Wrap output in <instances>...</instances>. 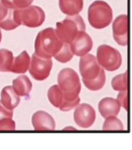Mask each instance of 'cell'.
Segmentation results:
<instances>
[{"instance_id":"6da1fadb","label":"cell","mask_w":132,"mask_h":150,"mask_svg":"<svg viewBox=\"0 0 132 150\" xmlns=\"http://www.w3.org/2000/svg\"><path fill=\"white\" fill-rule=\"evenodd\" d=\"M58 85L63 91L65 101L59 108L61 111L67 112L73 110L80 104L79 97L81 91L80 77L71 68H63L58 75Z\"/></svg>"},{"instance_id":"7a4b0ae2","label":"cell","mask_w":132,"mask_h":150,"mask_svg":"<svg viewBox=\"0 0 132 150\" xmlns=\"http://www.w3.org/2000/svg\"><path fill=\"white\" fill-rule=\"evenodd\" d=\"M63 42L54 28H47L39 33L34 43L35 54L45 59H51L62 48Z\"/></svg>"},{"instance_id":"3957f363","label":"cell","mask_w":132,"mask_h":150,"mask_svg":"<svg viewBox=\"0 0 132 150\" xmlns=\"http://www.w3.org/2000/svg\"><path fill=\"white\" fill-rule=\"evenodd\" d=\"M85 30V23L83 18L79 14L67 16V17L63 21L58 22L56 24V33L63 43L70 44L76 38L79 33Z\"/></svg>"},{"instance_id":"277c9868","label":"cell","mask_w":132,"mask_h":150,"mask_svg":"<svg viewBox=\"0 0 132 150\" xmlns=\"http://www.w3.org/2000/svg\"><path fill=\"white\" fill-rule=\"evenodd\" d=\"M88 20L92 28L97 29L106 28L113 21L111 7L102 0L95 1L88 7Z\"/></svg>"},{"instance_id":"5b68a950","label":"cell","mask_w":132,"mask_h":150,"mask_svg":"<svg viewBox=\"0 0 132 150\" xmlns=\"http://www.w3.org/2000/svg\"><path fill=\"white\" fill-rule=\"evenodd\" d=\"M15 21L19 25L28 28H37L44 23L45 15L44 11L38 6L30 5L23 9L14 10Z\"/></svg>"},{"instance_id":"8992f818","label":"cell","mask_w":132,"mask_h":150,"mask_svg":"<svg viewBox=\"0 0 132 150\" xmlns=\"http://www.w3.org/2000/svg\"><path fill=\"white\" fill-rule=\"evenodd\" d=\"M96 58L99 65L108 71H117L120 68L122 63L120 52L109 45H99Z\"/></svg>"},{"instance_id":"52a82bcc","label":"cell","mask_w":132,"mask_h":150,"mask_svg":"<svg viewBox=\"0 0 132 150\" xmlns=\"http://www.w3.org/2000/svg\"><path fill=\"white\" fill-rule=\"evenodd\" d=\"M52 67L53 62L51 59L42 58L34 53L31 58L28 71L34 80L42 81L49 76Z\"/></svg>"},{"instance_id":"ba28073f","label":"cell","mask_w":132,"mask_h":150,"mask_svg":"<svg viewBox=\"0 0 132 150\" xmlns=\"http://www.w3.org/2000/svg\"><path fill=\"white\" fill-rule=\"evenodd\" d=\"M96 120V111L89 104H79L75 108L74 121L81 128L87 129L93 125Z\"/></svg>"},{"instance_id":"9c48e42d","label":"cell","mask_w":132,"mask_h":150,"mask_svg":"<svg viewBox=\"0 0 132 150\" xmlns=\"http://www.w3.org/2000/svg\"><path fill=\"white\" fill-rule=\"evenodd\" d=\"M101 67L98 63L97 58L92 54H87L80 57V72L82 80H93L99 76Z\"/></svg>"},{"instance_id":"30bf717a","label":"cell","mask_w":132,"mask_h":150,"mask_svg":"<svg viewBox=\"0 0 132 150\" xmlns=\"http://www.w3.org/2000/svg\"><path fill=\"white\" fill-rule=\"evenodd\" d=\"M92 39L85 31L79 33L76 38L70 43V47L74 55L79 57H82L88 54L92 49Z\"/></svg>"},{"instance_id":"8fae6325","label":"cell","mask_w":132,"mask_h":150,"mask_svg":"<svg viewBox=\"0 0 132 150\" xmlns=\"http://www.w3.org/2000/svg\"><path fill=\"white\" fill-rule=\"evenodd\" d=\"M128 35L127 15L122 14L116 17L113 22V37L119 45L126 46Z\"/></svg>"},{"instance_id":"7c38bea8","label":"cell","mask_w":132,"mask_h":150,"mask_svg":"<svg viewBox=\"0 0 132 150\" xmlns=\"http://www.w3.org/2000/svg\"><path fill=\"white\" fill-rule=\"evenodd\" d=\"M32 124L36 131L55 130V121L52 115L43 110H38L32 115Z\"/></svg>"},{"instance_id":"4fadbf2b","label":"cell","mask_w":132,"mask_h":150,"mask_svg":"<svg viewBox=\"0 0 132 150\" xmlns=\"http://www.w3.org/2000/svg\"><path fill=\"white\" fill-rule=\"evenodd\" d=\"M121 105H119L117 99L113 98H104L100 101L98 110L101 115L106 119L109 116H118L120 112Z\"/></svg>"},{"instance_id":"5bb4252c","label":"cell","mask_w":132,"mask_h":150,"mask_svg":"<svg viewBox=\"0 0 132 150\" xmlns=\"http://www.w3.org/2000/svg\"><path fill=\"white\" fill-rule=\"evenodd\" d=\"M0 101L10 110H14L20 102V97L16 94L12 86H6L2 89Z\"/></svg>"},{"instance_id":"9a60e30c","label":"cell","mask_w":132,"mask_h":150,"mask_svg":"<svg viewBox=\"0 0 132 150\" xmlns=\"http://www.w3.org/2000/svg\"><path fill=\"white\" fill-rule=\"evenodd\" d=\"M31 58L26 50L21 52L13 59V63L11 67V72L16 74H23L28 71L30 66Z\"/></svg>"},{"instance_id":"2e32d148","label":"cell","mask_w":132,"mask_h":150,"mask_svg":"<svg viewBox=\"0 0 132 150\" xmlns=\"http://www.w3.org/2000/svg\"><path fill=\"white\" fill-rule=\"evenodd\" d=\"M12 88L20 97H28L32 91V84L27 76L22 75L12 81Z\"/></svg>"},{"instance_id":"e0dca14e","label":"cell","mask_w":132,"mask_h":150,"mask_svg":"<svg viewBox=\"0 0 132 150\" xmlns=\"http://www.w3.org/2000/svg\"><path fill=\"white\" fill-rule=\"evenodd\" d=\"M59 8L66 16L78 15L83 7V0H59Z\"/></svg>"},{"instance_id":"ac0fdd59","label":"cell","mask_w":132,"mask_h":150,"mask_svg":"<svg viewBox=\"0 0 132 150\" xmlns=\"http://www.w3.org/2000/svg\"><path fill=\"white\" fill-rule=\"evenodd\" d=\"M47 97L49 102L56 108H60L65 101L63 91L61 90L58 84L53 85L49 88L47 93Z\"/></svg>"},{"instance_id":"d6986e66","label":"cell","mask_w":132,"mask_h":150,"mask_svg":"<svg viewBox=\"0 0 132 150\" xmlns=\"http://www.w3.org/2000/svg\"><path fill=\"white\" fill-rule=\"evenodd\" d=\"M13 53L7 49H0V71L10 72L13 63Z\"/></svg>"},{"instance_id":"ffe728a7","label":"cell","mask_w":132,"mask_h":150,"mask_svg":"<svg viewBox=\"0 0 132 150\" xmlns=\"http://www.w3.org/2000/svg\"><path fill=\"white\" fill-rule=\"evenodd\" d=\"M84 86L87 88L88 89L91 91H98L101 90L102 88L104 87L105 82H106V76H105V71L102 68L101 72L99 74L97 78L93 80H83Z\"/></svg>"},{"instance_id":"44dd1931","label":"cell","mask_w":132,"mask_h":150,"mask_svg":"<svg viewBox=\"0 0 132 150\" xmlns=\"http://www.w3.org/2000/svg\"><path fill=\"white\" fill-rule=\"evenodd\" d=\"M74 54L71 50L70 44L68 43H63L62 48L60 49L59 52L54 55V59L61 63H66L70 62L73 59Z\"/></svg>"},{"instance_id":"7402d4cb","label":"cell","mask_w":132,"mask_h":150,"mask_svg":"<svg viewBox=\"0 0 132 150\" xmlns=\"http://www.w3.org/2000/svg\"><path fill=\"white\" fill-rule=\"evenodd\" d=\"M102 129L104 131H122L124 130V127L122 121L117 116H109L104 120Z\"/></svg>"},{"instance_id":"603a6c76","label":"cell","mask_w":132,"mask_h":150,"mask_svg":"<svg viewBox=\"0 0 132 150\" xmlns=\"http://www.w3.org/2000/svg\"><path fill=\"white\" fill-rule=\"evenodd\" d=\"M111 85L112 88L118 92L127 90V71H125L123 74H119L114 77L111 81Z\"/></svg>"},{"instance_id":"cb8c5ba5","label":"cell","mask_w":132,"mask_h":150,"mask_svg":"<svg viewBox=\"0 0 132 150\" xmlns=\"http://www.w3.org/2000/svg\"><path fill=\"white\" fill-rule=\"evenodd\" d=\"M5 7L9 9L17 10L30 6L33 0H0Z\"/></svg>"},{"instance_id":"d4e9b609","label":"cell","mask_w":132,"mask_h":150,"mask_svg":"<svg viewBox=\"0 0 132 150\" xmlns=\"http://www.w3.org/2000/svg\"><path fill=\"white\" fill-rule=\"evenodd\" d=\"M20 25L15 21L14 17V10L10 9L9 13L7 16V17L4 19V21L0 22V28L6 30V31H11L18 28Z\"/></svg>"},{"instance_id":"484cf974","label":"cell","mask_w":132,"mask_h":150,"mask_svg":"<svg viewBox=\"0 0 132 150\" xmlns=\"http://www.w3.org/2000/svg\"><path fill=\"white\" fill-rule=\"evenodd\" d=\"M16 122L10 117H4L0 119V131H15Z\"/></svg>"},{"instance_id":"4316f807","label":"cell","mask_w":132,"mask_h":150,"mask_svg":"<svg viewBox=\"0 0 132 150\" xmlns=\"http://www.w3.org/2000/svg\"><path fill=\"white\" fill-rule=\"evenodd\" d=\"M117 101H118L119 105H121V107L125 110L126 111H127L128 110V102H127V90L122 91L119 92L117 98Z\"/></svg>"},{"instance_id":"83f0119b","label":"cell","mask_w":132,"mask_h":150,"mask_svg":"<svg viewBox=\"0 0 132 150\" xmlns=\"http://www.w3.org/2000/svg\"><path fill=\"white\" fill-rule=\"evenodd\" d=\"M4 117H13V110H10L4 106L0 101V119Z\"/></svg>"},{"instance_id":"f1b7e54d","label":"cell","mask_w":132,"mask_h":150,"mask_svg":"<svg viewBox=\"0 0 132 150\" xmlns=\"http://www.w3.org/2000/svg\"><path fill=\"white\" fill-rule=\"evenodd\" d=\"M9 11H10V9L7 8V7H5L0 1V22L4 21V19L7 17V16L9 13Z\"/></svg>"},{"instance_id":"f546056e","label":"cell","mask_w":132,"mask_h":150,"mask_svg":"<svg viewBox=\"0 0 132 150\" xmlns=\"http://www.w3.org/2000/svg\"><path fill=\"white\" fill-rule=\"evenodd\" d=\"M63 130L64 131H76V129L73 127H66L63 128Z\"/></svg>"},{"instance_id":"4dcf8cb0","label":"cell","mask_w":132,"mask_h":150,"mask_svg":"<svg viewBox=\"0 0 132 150\" xmlns=\"http://www.w3.org/2000/svg\"><path fill=\"white\" fill-rule=\"evenodd\" d=\"M2 41V33H1V30H0V42Z\"/></svg>"}]
</instances>
